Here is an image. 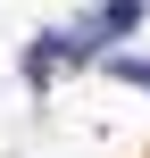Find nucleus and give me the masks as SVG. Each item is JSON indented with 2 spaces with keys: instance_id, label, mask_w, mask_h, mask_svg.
<instances>
[{
  "instance_id": "nucleus-2",
  "label": "nucleus",
  "mask_w": 150,
  "mask_h": 158,
  "mask_svg": "<svg viewBox=\"0 0 150 158\" xmlns=\"http://www.w3.org/2000/svg\"><path fill=\"white\" fill-rule=\"evenodd\" d=\"M150 8L142 0H92V17H84V33H92V50H109V42H125L134 25H142Z\"/></svg>"
},
{
  "instance_id": "nucleus-1",
  "label": "nucleus",
  "mask_w": 150,
  "mask_h": 158,
  "mask_svg": "<svg viewBox=\"0 0 150 158\" xmlns=\"http://www.w3.org/2000/svg\"><path fill=\"white\" fill-rule=\"evenodd\" d=\"M75 58H92V33H84V25L42 33V42L25 50V83H50V75H58V67H75Z\"/></svg>"
},
{
  "instance_id": "nucleus-3",
  "label": "nucleus",
  "mask_w": 150,
  "mask_h": 158,
  "mask_svg": "<svg viewBox=\"0 0 150 158\" xmlns=\"http://www.w3.org/2000/svg\"><path fill=\"white\" fill-rule=\"evenodd\" d=\"M109 75H125L134 92H150V58H125V50H117V58H109Z\"/></svg>"
}]
</instances>
